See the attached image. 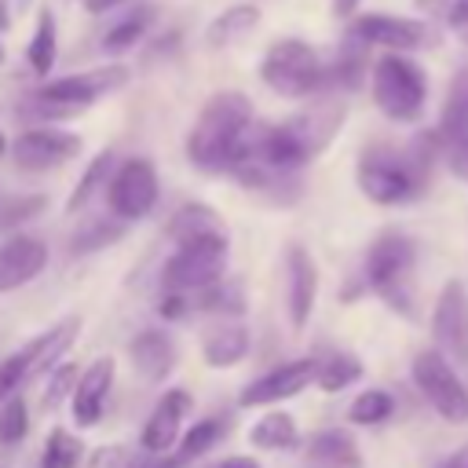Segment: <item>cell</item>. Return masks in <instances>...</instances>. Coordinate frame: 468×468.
Instances as JSON below:
<instances>
[{"label":"cell","instance_id":"1","mask_svg":"<svg viewBox=\"0 0 468 468\" xmlns=\"http://www.w3.org/2000/svg\"><path fill=\"white\" fill-rule=\"evenodd\" d=\"M252 99L245 91H216L186 135V157L201 172H234L249 150Z\"/></svg>","mask_w":468,"mask_h":468},{"label":"cell","instance_id":"2","mask_svg":"<svg viewBox=\"0 0 468 468\" xmlns=\"http://www.w3.org/2000/svg\"><path fill=\"white\" fill-rule=\"evenodd\" d=\"M124 84H128V69L121 62L80 69V73H66V77L44 80L29 95V110L37 117H44V121H62V117H73V113L88 110L91 102H99L102 95H110V91H117Z\"/></svg>","mask_w":468,"mask_h":468},{"label":"cell","instance_id":"3","mask_svg":"<svg viewBox=\"0 0 468 468\" xmlns=\"http://www.w3.org/2000/svg\"><path fill=\"white\" fill-rule=\"evenodd\" d=\"M369 88H373V102L384 117L391 121H417L420 110H424V99H428V77L424 69L406 58L402 51H384L377 62H373V73H369Z\"/></svg>","mask_w":468,"mask_h":468},{"label":"cell","instance_id":"4","mask_svg":"<svg viewBox=\"0 0 468 468\" xmlns=\"http://www.w3.org/2000/svg\"><path fill=\"white\" fill-rule=\"evenodd\" d=\"M260 80L282 99H307L318 88H325V66L307 40L282 37L263 51Z\"/></svg>","mask_w":468,"mask_h":468},{"label":"cell","instance_id":"5","mask_svg":"<svg viewBox=\"0 0 468 468\" xmlns=\"http://www.w3.org/2000/svg\"><path fill=\"white\" fill-rule=\"evenodd\" d=\"M358 190L373 201V205H402L413 194H420L424 176L417 172V165L410 161L406 150H391L384 143H373L358 154Z\"/></svg>","mask_w":468,"mask_h":468},{"label":"cell","instance_id":"6","mask_svg":"<svg viewBox=\"0 0 468 468\" xmlns=\"http://www.w3.org/2000/svg\"><path fill=\"white\" fill-rule=\"evenodd\" d=\"M227 249L230 238H208V241H179L161 271V292H201L227 271Z\"/></svg>","mask_w":468,"mask_h":468},{"label":"cell","instance_id":"7","mask_svg":"<svg viewBox=\"0 0 468 468\" xmlns=\"http://www.w3.org/2000/svg\"><path fill=\"white\" fill-rule=\"evenodd\" d=\"M413 256H417V245L399 230L380 234L366 252V267H362L366 282L399 311H410V303H406L410 285L406 282L413 271Z\"/></svg>","mask_w":468,"mask_h":468},{"label":"cell","instance_id":"8","mask_svg":"<svg viewBox=\"0 0 468 468\" xmlns=\"http://www.w3.org/2000/svg\"><path fill=\"white\" fill-rule=\"evenodd\" d=\"M157 197H161V179H157V168L150 157H128L106 179V205L124 223L150 216Z\"/></svg>","mask_w":468,"mask_h":468},{"label":"cell","instance_id":"9","mask_svg":"<svg viewBox=\"0 0 468 468\" xmlns=\"http://www.w3.org/2000/svg\"><path fill=\"white\" fill-rule=\"evenodd\" d=\"M413 384L442 420H453V424L468 420V391L442 351H420L413 358Z\"/></svg>","mask_w":468,"mask_h":468},{"label":"cell","instance_id":"10","mask_svg":"<svg viewBox=\"0 0 468 468\" xmlns=\"http://www.w3.org/2000/svg\"><path fill=\"white\" fill-rule=\"evenodd\" d=\"M347 37L362 40L366 48H384V51H417L435 44V29L420 18H402L388 11H366L351 22Z\"/></svg>","mask_w":468,"mask_h":468},{"label":"cell","instance_id":"11","mask_svg":"<svg viewBox=\"0 0 468 468\" xmlns=\"http://www.w3.org/2000/svg\"><path fill=\"white\" fill-rule=\"evenodd\" d=\"M80 150H84L80 135H77V132H66V128H29V132H22V135L11 143V157H15V165L26 168V172L58 168V165L73 161Z\"/></svg>","mask_w":468,"mask_h":468},{"label":"cell","instance_id":"12","mask_svg":"<svg viewBox=\"0 0 468 468\" xmlns=\"http://www.w3.org/2000/svg\"><path fill=\"white\" fill-rule=\"evenodd\" d=\"M190 410H194L190 391L186 388H168L154 402V410H150V417H146V424L139 431V446L150 457H165L168 450H176L179 439H183V420H186Z\"/></svg>","mask_w":468,"mask_h":468},{"label":"cell","instance_id":"13","mask_svg":"<svg viewBox=\"0 0 468 468\" xmlns=\"http://www.w3.org/2000/svg\"><path fill=\"white\" fill-rule=\"evenodd\" d=\"M439 143L450 172L468 183V69H461L457 80L450 84L442 121H439Z\"/></svg>","mask_w":468,"mask_h":468},{"label":"cell","instance_id":"14","mask_svg":"<svg viewBox=\"0 0 468 468\" xmlns=\"http://www.w3.org/2000/svg\"><path fill=\"white\" fill-rule=\"evenodd\" d=\"M318 377V358H296L285 366H274L271 373L249 380L238 395V406H271V402H285L292 395H300L307 384H314Z\"/></svg>","mask_w":468,"mask_h":468},{"label":"cell","instance_id":"15","mask_svg":"<svg viewBox=\"0 0 468 468\" xmlns=\"http://www.w3.org/2000/svg\"><path fill=\"white\" fill-rule=\"evenodd\" d=\"M431 333L439 351L453 355L457 362H468V292L461 282H446L435 311H431Z\"/></svg>","mask_w":468,"mask_h":468},{"label":"cell","instance_id":"16","mask_svg":"<svg viewBox=\"0 0 468 468\" xmlns=\"http://www.w3.org/2000/svg\"><path fill=\"white\" fill-rule=\"evenodd\" d=\"M48 267V241L37 234H11L0 241V292H15Z\"/></svg>","mask_w":468,"mask_h":468},{"label":"cell","instance_id":"17","mask_svg":"<svg viewBox=\"0 0 468 468\" xmlns=\"http://www.w3.org/2000/svg\"><path fill=\"white\" fill-rule=\"evenodd\" d=\"M314 292H318V267L303 245H289L285 252V303H289V322L292 329H303L311 311H314Z\"/></svg>","mask_w":468,"mask_h":468},{"label":"cell","instance_id":"18","mask_svg":"<svg viewBox=\"0 0 468 468\" xmlns=\"http://www.w3.org/2000/svg\"><path fill=\"white\" fill-rule=\"evenodd\" d=\"M110 388H113V358L110 355H99L80 373V380L73 388V424L77 428H95L102 420Z\"/></svg>","mask_w":468,"mask_h":468},{"label":"cell","instance_id":"19","mask_svg":"<svg viewBox=\"0 0 468 468\" xmlns=\"http://www.w3.org/2000/svg\"><path fill=\"white\" fill-rule=\"evenodd\" d=\"M128 358H132V366H135V373H139L143 380L157 384V380H165V377L172 373V366H176V344H172V336H168L161 325H150V329H139V333L132 336Z\"/></svg>","mask_w":468,"mask_h":468},{"label":"cell","instance_id":"20","mask_svg":"<svg viewBox=\"0 0 468 468\" xmlns=\"http://www.w3.org/2000/svg\"><path fill=\"white\" fill-rule=\"evenodd\" d=\"M249 355V325L241 318H216L201 336V358L212 369L238 366Z\"/></svg>","mask_w":468,"mask_h":468},{"label":"cell","instance_id":"21","mask_svg":"<svg viewBox=\"0 0 468 468\" xmlns=\"http://www.w3.org/2000/svg\"><path fill=\"white\" fill-rule=\"evenodd\" d=\"M303 461H307V468H362L358 442L344 428L314 431L303 446Z\"/></svg>","mask_w":468,"mask_h":468},{"label":"cell","instance_id":"22","mask_svg":"<svg viewBox=\"0 0 468 468\" xmlns=\"http://www.w3.org/2000/svg\"><path fill=\"white\" fill-rule=\"evenodd\" d=\"M80 336V318H62L55 322L51 329H44L37 340H29L22 351L29 358V377H40L48 373L51 366H58V358L73 347V340Z\"/></svg>","mask_w":468,"mask_h":468},{"label":"cell","instance_id":"23","mask_svg":"<svg viewBox=\"0 0 468 468\" xmlns=\"http://www.w3.org/2000/svg\"><path fill=\"white\" fill-rule=\"evenodd\" d=\"M168 234L172 241H208V238H227V223L219 219L216 208L208 205H197V201H186L172 212L168 219Z\"/></svg>","mask_w":468,"mask_h":468},{"label":"cell","instance_id":"24","mask_svg":"<svg viewBox=\"0 0 468 468\" xmlns=\"http://www.w3.org/2000/svg\"><path fill=\"white\" fill-rule=\"evenodd\" d=\"M340 121H344V102H318V106L289 117V124L296 128V135L303 139V146L311 150V157L329 146V139L336 135Z\"/></svg>","mask_w":468,"mask_h":468},{"label":"cell","instance_id":"25","mask_svg":"<svg viewBox=\"0 0 468 468\" xmlns=\"http://www.w3.org/2000/svg\"><path fill=\"white\" fill-rule=\"evenodd\" d=\"M260 26V7L256 4H230L219 15H212V22L205 26V44L212 51L230 48L234 40H241L245 33H252Z\"/></svg>","mask_w":468,"mask_h":468},{"label":"cell","instance_id":"26","mask_svg":"<svg viewBox=\"0 0 468 468\" xmlns=\"http://www.w3.org/2000/svg\"><path fill=\"white\" fill-rule=\"evenodd\" d=\"M55 58H58V26H55V15L51 7H40L37 11V26L26 40V62L37 77H48L55 69Z\"/></svg>","mask_w":468,"mask_h":468},{"label":"cell","instance_id":"27","mask_svg":"<svg viewBox=\"0 0 468 468\" xmlns=\"http://www.w3.org/2000/svg\"><path fill=\"white\" fill-rule=\"evenodd\" d=\"M249 442L256 450H292L300 442V431H296V420L282 410H271L263 413L252 428H249Z\"/></svg>","mask_w":468,"mask_h":468},{"label":"cell","instance_id":"28","mask_svg":"<svg viewBox=\"0 0 468 468\" xmlns=\"http://www.w3.org/2000/svg\"><path fill=\"white\" fill-rule=\"evenodd\" d=\"M190 303H194L197 311L212 314V318H241V314H245V292H241V285H238V282H223V278L212 282L208 289L194 292Z\"/></svg>","mask_w":468,"mask_h":468},{"label":"cell","instance_id":"29","mask_svg":"<svg viewBox=\"0 0 468 468\" xmlns=\"http://www.w3.org/2000/svg\"><path fill=\"white\" fill-rule=\"evenodd\" d=\"M150 18H154V7H135V11H128L124 18H117V22L102 33V51H106V55H124V51H132V48L143 40V33L150 29Z\"/></svg>","mask_w":468,"mask_h":468},{"label":"cell","instance_id":"30","mask_svg":"<svg viewBox=\"0 0 468 468\" xmlns=\"http://www.w3.org/2000/svg\"><path fill=\"white\" fill-rule=\"evenodd\" d=\"M358 377H362V362H358L355 355H347V351H329V355L318 358V377H314V384H318L322 391H344V388L355 384Z\"/></svg>","mask_w":468,"mask_h":468},{"label":"cell","instance_id":"31","mask_svg":"<svg viewBox=\"0 0 468 468\" xmlns=\"http://www.w3.org/2000/svg\"><path fill=\"white\" fill-rule=\"evenodd\" d=\"M113 168H117V161H113V150H102V154H95V157H91V165H88V172L77 179V186H73V194H69V201H66V212H80V208L91 201V194L99 190V183L113 176Z\"/></svg>","mask_w":468,"mask_h":468},{"label":"cell","instance_id":"32","mask_svg":"<svg viewBox=\"0 0 468 468\" xmlns=\"http://www.w3.org/2000/svg\"><path fill=\"white\" fill-rule=\"evenodd\" d=\"M219 431H223V420H216V417L197 420L190 431H183V439H179V446H176V461H179V464L197 461L201 453H208V450L219 442Z\"/></svg>","mask_w":468,"mask_h":468},{"label":"cell","instance_id":"33","mask_svg":"<svg viewBox=\"0 0 468 468\" xmlns=\"http://www.w3.org/2000/svg\"><path fill=\"white\" fill-rule=\"evenodd\" d=\"M84 453V442L66 431V428H55L48 439H44V453H40V468H77Z\"/></svg>","mask_w":468,"mask_h":468},{"label":"cell","instance_id":"34","mask_svg":"<svg viewBox=\"0 0 468 468\" xmlns=\"http://www.w3.org/2000/svg\"><path fill=\"white\" fill-rule=\"evenodd\" d=\"M391 413H395V399H391L388 391H380V388L362 391V395L347 406V420H351V424H380V420H388Z\"/></svg>","mask_w":468,"mask_h":468},{"label":"cell","instance_id":"35","mask_svg":"<svg viewBox=\"0 0 468 468\" xmlns=\"http://www.w3.org/2000/svg\"><path fill=\"white\" fill-rule=\"evenodd\" d=\"M29 431V410H26V399L22 391H15L11 399L0 402V442L4 446H18Z\"/></svg>","mask_w":468,"mask_h":468},{"label":"cell","instance_id":"36","mask_svg":"<svg viewBox=\"0 0 468 468\" xmlns=\"http://www.w3.org/2000/svg\"><path fill=\"white\" fill-rule=\"evenodd\" d=\"M80 380V369L73 362H58L48 369V384H44V395H40V406L44 410H58L62 399H73V388Z\"/></svg>","mask_w":468,"mask_h":468},{"label":"cell","instance_id":"37","mask_svg":"<svg viewBox=\"0 0 468 468\" xmlns=\"http://www.w3.org/2000/svg\"><path fill=\"white\" fill-rule=\"evenodd\" d=\"M121 234H124V219H121V216H113V219H95L91 227H84V230L73 238V252H77V256H80V252H95V249H102V245L121 241Z\"/></svg>","mask_w":468,"mask_h":468},{"label":"cell","instance_id":"38","mask_svg":"<svg viewBox=\"0 0 468 468\" xmlns=\"http://www.w3.org/2000/svg\"><path fill=\"white\" fill-rule=\"evenodd\" d=\"M413 7L442 26H450L453 33L461 26H468V0H413Z\"/></svg>","mask_w":468,"mask_h":468},{"label":"cell","instance_id":"39","mask_svg":"<svg viewBox=\"0 0 468 468\" xmlns=\"http://www.w3.org/2000/svg\"><path fill=\"white\" fill-rule=\"evenodd\" d=\"M26 380H33V377H29V358H26V351L18 347L15 355H7V358L0 362V402L11 399Z\"/></svg>","mask_w":468,"mask_h":468},{"label":"cell","instance_id":"40","mask_svg":"<svg viewBox=\"0 0 468 468\" xmlns=\"http://www.w3.org/2000/svg\"><path fill=\"white\" fill-rule=\"evenodd\" d=\"M44 205H48V197H44V194L4 201V205H0V230H11V227H18L22 219H33V216H40V212H44Z\"/></svg>","mask_w":468,"mask_h":468},{"label":"cell","instance_id":"41","mask_svg":"<svg viewBox=\"0 0 468 468\" xmlns=\"http://www.w3.org/2000/svg\"><path fill=\"white\" fill-rule=\"evenodd\" d=\"M124 0H84V7L91 11V15H106V11H113V7H121Z\"/></svg>","mask_w":468,"mask_h":468},{"label":"cell","instance_id":"42","mask_svg":"<svg viewBox=\"0 0 468 468\" xmlns=\"http://www.w3.org/2000/svg\"><path fill=\"white\" fill-rule=\"evenodd\" d=\"M219 468H260V461H256V457H230V461H223Z\"/></svg>","mask_w":468,"mask_h":468},{"label":"cell","instance_id":"43","mask_svg":"<svg viewBox=\"0 0 468 468\" xmlns=\"http://www.w3.org/2000/svg\"><path fill=\"white\" fill-rule=\"evenodd\" d=\"M4 29H11V7H7V0H0V33Z\"/></svg>","mask_w":468,"mask_h":468},{"label":"cell","instance_id":"44","mask_svg":"<svg viewBox=\"0 0 468 468\" xmlns=\"http://www.w3.org/2000/svg\"><path fill=\"white\" fill-rule=\"evenodd\" d=\"M358 0H336V15H351Z\"/></svg>","mask_w":468,"mask_h":468},{"label":"cell","instance_id":"45","mask_svg":"<svg viewBox=\"0 0 468 468\" xmlns=\"http://www.w3.org/2000/svg\"><path fill=\"white\" fill-rule=\"evenodd\" d=\"M435 468H461V461H457V457H446V461H439Z\"/></svg>","mask_w":468,"mask_h":468},{"label":"cell","instance_id":"46","mask_svg":"<svg viewBox=\"0 0 468 468\" xmlns=\"http://www.w3.org/2000/svg\"><path fill=\"white\" fill-rule=\"evenodd\" d=\"M4 154H11V146H7V135L0 132V157H4Z\"/></svg>","mask_w":468,"mask_h":468},{"label":"cell","instance_id":"47","mask_svg":"<svg viewBox=\"0 0 468 468\" xmlns=\"http://www.w3.org/2000/svg\"><path fill=\"white\" fill-rule=\"evenodd\" d=\"M457 461H461V468H468V446H464V450L457 453Z\"/></svg>","mask_w":468,"mask_h":468},{"label":"cell","instance_id":"48","mask_svg":"<svg viewBox=\"0 0 468 468\" xmlns=\"http://www.w3.org/2000/svg\"><path fill=\"white\" fill-rule=\"evenodd\" d=\"M29 4H33V0H15V7H18V11H26Z\"/></svg>","mask_w":468,"mask_h":468},{"label":"cell","instance_id":"49","mask_svg":"<svg viewBox=\"0 0 468 468\" xmlns=\"http://www.w3.org/2000/svg\"><path fill=\"white\" fill-rule=\"evenodd\" d=\"M457 37H461V40L468 44V26H461V29H457Z\"/></svg>","mask_w":468,"mask_h":468},{"label":"cell","instance_id":"50","mask_svg":"<svg viewBox=\"0 0 468 468\" xmlns=\"http://www.w3.org/2000/svg\"><path fill=\"white\" fill-rule=\"evenodd\" d=\"M0 62H4V44H0Z\"/></svg>","mask_w":468,"mask_h":468}]
</instances>
